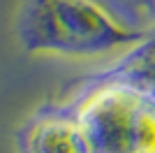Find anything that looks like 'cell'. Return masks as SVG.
Returning a JSON list of instances; mask_svg holds the SVG:
<instances>
[{
    "label": "cell",
    "instance_id": "6da1fadb",
    "mask_svg": "<svg viewBox=\"0 0 155 153\" xmlns=\"http://www.w3.org/2000/svg\"><path fill=\"white\" fill-rule=\"evenodd\" d=\"M148 32L132 30L95 0H21L16 37L26 53L65 60H114Z\"/></svg>",
    "mask_w": 155,
    "mask_h": 153
},
{
    "label": "cell",
    "instance_id": "7a4b0ae2",
    "mask_svg": "<svg viewBox=\"0 0 155 153\" xmlns=\"http://www.w3.org/2000/svg\"><path fill=\"white\" fill-rule=\"evenodd\" d=\"M65 107L88 153H155V88L95 74Z\"/></svg>",
    "mask_w": 155,
    "mask_h": 153
},
{
    "label": "cell",
    "instance_id": "3957f363",
    "mask_svg": "<svg viewBox=\"0 0 155 153\" xmlns=\"http://www.w3.org/2000/svg\"><path fill=\"white\" fill-rule=\"evenodd\" d=\"M19 153H88L74 116L67 107H46L16 134Z\"/></svg>",
    "mask_w": 155,
    "mask_h": 153
},
{
    "label": "cell",
    "instance_id": "277c9868",
    "mask_svg": "<svg viewBox=\"0 0 155 153\" xmlns=\"http://www.w3.org/2000/svg\"><path fill=\"white\" fill-rule=\"evenodd\" d=\"M123 25L139 32L155 30V0H95Z\"/></svg>",
    "mask_w": 155,
    "mask_h": 153
}]
</instances>
